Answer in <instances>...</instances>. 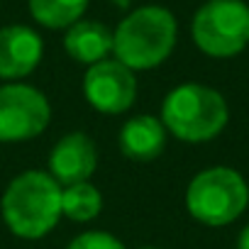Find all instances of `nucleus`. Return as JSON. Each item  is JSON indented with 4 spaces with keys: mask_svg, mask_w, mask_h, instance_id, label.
Wrapping results in <instances>:
<instances>
[{
    "mask_svg": "<svg viewBox=\"0 0 249 249\" xmlns=\"http://www.w3.org/2000/svg\"><path fill=\"white\" fill-rule=\"evenodd\" d=\"M103 210V193L90 181L61 188V215L71 222H90Z\"/></svg>",
    "mask_w": 249,
    "mask_h": 249,
    "instance_id": "obj_13",
    "label": "nucleus"
},
{
    "mask_svg": "<svg viewBox=\"0 0 249 249\" xmlns=\"http://www.w3.org/2000/svg\"><path fill=\"white\" fill-rule=\"evenodd\" d=\"M249 208V183L232 166H208L186 188L188 215L208 227L232 225Z\"/></svg>",
    "mask_w": 249,
    "mask_h": 249,
    "instance_id": "obj_4",
    "label": "nucleus"
},
{
    "mask_svg": "<svg viewBox=\"0 0 249 249\" xmlns=\"http://www.w3.org/2000/svg\"><path fill=\"white\" fill-rule=\"evenodd\" d=\"M178 42V22L169 8L144 5L122 18L112 30V59L127 69L152 71L161 66Z\"/></svg>",
    "mask_w": 249,
    "mask_h": 249,
    "instance_id": "obj_2",
    "label": "nucleus"
},
{
    "mask_svg": "<svg viewBox=\"0 0 249 249\" xmlns=\"http://www.w3.org/2000/svg\"><path fill=\"white\" fill-rule=\"evenodd\" d=\"M193 44L210 59H232L249 47V5L244 0H208L191 22Z\"/></svg>",
    "mask_w": 249,
    "mask_h": 249,
    "instance_id": "obj_5",
    "label": "nucleus"
},
{
    "mask_svg": "<svg viewBox=\"0 0 249 249\" xmlns=\"http://www.w3.org/2000/svg\"><path fill=\"white\" fill-rule=\"evenodd\" d=\"M237 249H249V222L242 227V232L237 234Z\"/></svg>",
    "mask_w": 249,
    "mask_h": 249,
    "instance_id": "obj_15",
    "label": "nucleus"
},
{
    "mask_svg": "<svg viewBox=\"0 0 249 249\" xmlns=\"http://www.w3.org/2000/svg\"><path fill=\"white\" fill-rule=\"evenodd\" d=\"M30 15L37 25L47 30H69L88 8V0H27Z\"/></svg>",
    "mask_w": 249,
    "mask_h": 249,
    "instance_id": "obj_12",
    "label": "nucleus"
},
{
    "mask_svg": "<svg viewBox=\"0 0 249 249\" xmlns=\"http://www.w3.org/2000/svg\"><path fill=\"white\" fill-rule=\"evenodd\" d=\"M44 56V42L27 25H8L0 30V81L15 83L30 76Z\"/></svg>",
    "mask_w": 249,
    "mask_h": 249,
    "instance_id": "obj_9",
    "label": "nucleus"
},
{
    "mask_svg": "<svg viewBox=\"0 0 249 249\" xmlns=\"http://www.w3.org/2000/svg\"><path fill=\"white\" fill-rule=\"evenodd\" d=\"M140 249H159V247H140Z\"/></svg>",
    "mask_w": 249,
    "mask_h": 249,
    "instance_id": "obj_17",
    "label": "nucleus"
},
{
    "mask_svg": "<svg viewBox=\"0 0 249 249\" xmlns=\"http://www.w3.org/2000/svg\"><path fill=\"white\" fill-rule=\"evenodd\" d=\"M0 215L15 237L30 242L42 239L64 217L61 186L49 176V171L27 169L8 183L0 198Z\"/></svg>",
    "mask_w": 249,
    "mask_h": 249,
    "instance_id": "obj_1",
    "label": "nucleus"
},
{
    "mask_svg": "<svg viewBox=\"0 0 249 249\" xmlns=\"http://www.w3.org/2000/svg\"><path fill=\"white\" fill-rule=\"evenodd\" d=\"M166 127L164 122L154 115H135L122 124L120 130V152L130 161H154L161 157L166 147Z\"/></svg>",
    "mask_w": 249,
    "mask_h": 249,
    "instance_id": "obj_10",
    "label": "nucleus"
},
{
    "mask_svg": "<svg viewBox=\"0 0 249 249\" xmlns=\"http://www.w3.org/2000/svg\"><path fill=\"white\" fill-rule=\"evenodd\" d=\"M52 122L49 98L22 81L0 83V142L20 144L39 137Z\"/></svg>",
    "mask_w": 249,
    "mask_h": 249,
    "instance_id": "obj_6",
    "label": "nucleus"
},
{
    "mask_svg": "<svg viewBox=\"0 0 249 249\" xmlns=\"http://www.w3.org/2000/svg\"><path fill=\"white\" fill-rule=\"evenodd\" d=\"M66 249H127V247L105 230H88V232L73 237Z\"/></svg>",
    "mask_w": 249,
    "mask_h": 249,
    "instance_id": "obj_14",
    "label": "nucleus"
},
{
    "mask_svg": "<svg viewBox=\"0 0 249 249\" xmlns=\"http://www.w3.org/2000/svg\"><path fill=\"white\" fill-rule=\"evenodd\" d=\"M110 3H112L115 8H120V10H127V8H132L135 0H110Z\"/></svg>",
    "mask_w": 249,
    "mask_h": 249,
    "instance_id": "obj_16",
    "label": "nucleus"
},
{
    "mask_svg": "<svg viewBox=\"0 0 249 249\" xmlns=\"http://www.w3.org/2000/svg\"><path fill=\"white\" fill-rule=\"evenodd\" d=\"M137 76L117 59L88 66L83 76V95L88 105L103 115H122L137 100Z\"/></svg>",
    "mask_w": 249,
    "mask_h": 249,
    "instance_id": "obj_7",
    "label": "nucleus"
},
{
    "mask_svg": "<svg viewBox=\"0 0 249 249\" xmlns=\"http://www.w3.org/2000/svg\"><path fill=\"white\" fill-rule=\"evenodd\" d=\"M64 49L76 64L93 66L110 59L112 54V30L95 20H78L64 35Z\"/></svg>",
    "mask_w": 249,
    "mask_h": 249,
    "instance_id": "obj_11",
    "label": "nucleus"
},
{
    "mask_svg": "<svg viewBox=\"0 0 249 249\" xmlns=\"http://www.w3.org/2000/svg\"><path fill=\"white\" fill-rule=\"evenodd\" d=\"M98 169V147L86 132L64 135L49 152V176L61 186L90 181Z\"/></svg>",
    "mask_w": 249,
    "mask_h": 249,
    "instance_id": "obj_8",
    "label": "nucleus"
},
{
    "mask_svg": "<svg viewBox=\"0 0 249 249\" xmlns=\"http://www.w3.org/2000/svg\"><path fill=\"white\" fill-rule=\"evenodd\" d=\"M169 135L188 144L215 140L230 122L225 95L205 83H181L171 88L161 103V117Z\"/></svg>",
    "mask_w": 249,
    "mask_h": 249,
    "instance_id": "obj_3",
    "label": "nucleus"
}]
</instances>
